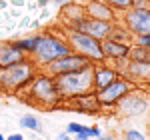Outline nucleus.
I'll return each instance as SVG.
<instances>
[{
	"label": "nucleus",
	"instance_id": "b1692460",
	"mask_svg": "<svg viewBox=\"0 0 150 140\" xmlns=\"http://www.w3.org/2000/svg\"><path fill=\"white\" fill-rule=\"evenodd\" d=\"M6 140H24V136H22V134H10Z\"/></svg>",
	"mask_w": 150,
	"mask_h": 140
},
{
	"label": "nucleus",
	"instance_id": "ddd939ff",
	"mask_svg": "<svg viewBox=\"0 0 150 140\" xmlns=\"http://www.w3.org/2000/svg\"><path fill=\"white\" fill-rule=\"evenodd\" d=\"M146 100L144 98H140V96H124L122 100H120V108H122V112H126L130 116H138L142 114L144 110H146Z\"/></svg>",
	"mask_w": 150,
	"mask_h": 140
},
{
	"label": "nucleus",
	"instance_id": "9d476101",
	"mask_svg": "<svg viewBox=\"0 0 150 140\" xmlns=\"http://www.w3.org/2000/svg\"><path fill=\"white\" fill-rule=\"evenodd\" d=\"M24 60V52H20L14 42H0V68H6Z\"/></svg>",
	"mask_w": 150,
	"mask_h": 140
},
{
	"label": "nucleus",
	"instance_id": "7c9ffc66",
	"mask_svg": "<svg viewBox=\"0 0 150 140\" xmlns=\"http://www.w3.org/2000/svg\"><path fill=\"white\" fill-rule=\"evenodd\" d=\"M0 8H6V2L4 0H0Z\"/></svg>",
	"mask_w": 150,
	"mask_h": 140
},
{
	"label": "nucleus",
	"instance_id": "6e6552de",
	"mask_svg": "<svg viewBox=\"0 0 150 140\" xmlns=\"http://www.w3.org/2000/svg\"><path fill=\"white\" fill-rule=\"evenodd\" d=\"M128 92H130V84H128L126 80L116 78L110 86H106L104 90H98L96 98H98V102L102 106H114L116 102H120Z\"/></svg>",
	"mask_w": 150,
	"mask_h": 140
},
{
	"label": "nucleus",
	"instance_id": "473e14b6",
	"mask_svg": "<svg viewBox=\"0 0 150 140\" xmlns=\"http://www.w3.org/2000/svg\"><path fill=\"white\" fill-rule=\"evenodd\" d=\"M148 56H150V48H148Z\"/></svg>",
	"mask_w": 150,
	"mask_h": 140
},
{
	"label": "nucleus",
	"instance_id": "a878e982",
	"mask_svg": "<svg viewBox=\"0 0 150 140\" xmlns=\"http://www.w3.org/2000/svg\"><path fill=\"white\" fill-rule=\"evenodd\" d=\"M76 140H88V136H86V134H82V132H80V134H76Z\"/></svg>",
	"mask_w": 150,
	"mask_h": 140
},
{
	"label": "nucleus",
	"instance_id": "dca6fc26",
	"mask_svg": "<svg viewBox=\"0 0 150 140\" xmlns=\"http://www.w3.org/2000/svg\"><path fill=\"white\" fill-rule=\"evenodd\" d=\"M38 40H40V36H30V38L18 40V42H14V44H16V48H18L20 52H34L36 46H38Z\"/></svg>",
	"mask_w": 150,
	"mask_h": 140
},
{
	"label": "nucleus",
	"instance_id": "7ed1b4c3",
	"mask_svg": "<svg viewBox=\"0 0 150 140\" xmlns=\"http://www.w3.org/2000/svg\"><path fill=\"white\" fill-rule=\"evenodd\" d=\"M34 54H36V58H38L40 64H50V62H54L58 58L68 56L70 48L66 42L58 40L56 36H40Z\"/></svg>",
	"mask_w": 150,
	"mask_h": 140
},
{
	"label": "nucleus",
	"instance_id": "f3484780",
	"mask_svg": "<svg viewBox=\"0 0 150 140\" xmlns=\"http://www.w3.org/2000/svg\"><path fill=\"white\" fill-rule=\"evenodd\" d=\"M20 126L22 128H28V130H34V132H40V122L34 114H24L20 118Z\"/></svg>",
	"mask_w": 150,
	"mask_h": 140
},
{
	"label": "nucleus",
	"instance_id": "2eb2a0df",
	"mask_svg": "<svg viewBox=\"0 0 150 140\" xmlns=\"http://www.w3.org/2000/svg\"><path fill=\"white\" fill-rule=\"evenodd\" d=\"M102 52L104 56H110V58H126L130 54V48L126 44L116 42V40H106L102 44Z\"/></svg>",
	"mask_w": 150,
	"mask_h": 140
},
{
	"label": "nucleus",
	"instance_id": "20e7f679",
	"mask_svg": "<svg viewBox=\"0 0 150 140\" xmlns=\"http://www.w3.org/2000/svg\"><path fill=\"white\" fill-rule=\"evenodd\" d=\"M32 82H34V84H32L30 96L34 98L36 102H40V104H44V106H54L58 100L62 98L52 76H38V78H34Z\"/></svg>",
	"mask_w": 150,
	"mask_h": 140
},
{
	"label": "nucleus",
	"instance_id": "f8f14e48",
	"mask_svg": "<svg viewBox=\"0 0 150 140\" xmlns=\"http://www.w3.org/2000/svg\"><path fill=\"white\" fill-rule=\"evenodd\" d=\"M116 78H118V76H116V72L112 68H104V66H100V68L94 70V74H92V88H96V90H104V88L110 86Z\"/></svg>",
	"mask_w": 150,
	"mask_h": 140
},
{
	"label": "nucleus",
	"instance_id": "5701e85b",
	"mask_svg": "<svg viewBox=\"0 0 150 140\" xmlns=\"http://www.w3.org/2000/svg\"><path fill=\"white\" fill-rule=\"evenodd\" d=\"M138 42H140V46L144 48H150V36H138Z\"/></svg>",
	"mask_w": 150,
	"mask_h": 140
},
{
	"label": "nucleus",
	"instance_id": "1a4fd4ad",
	"mask_svg": "<svg viewBox=\"0 0 150 140\" xmlns=\"http://www.w3.org/2000/svg\"><path fill=\"white\" fill-rule=\"evenodd\" d=\"M126 22L132 32L138 36H150V10L146 8H134L126 14Z\"/></svg>",
	"mask_w": 150,
	"mask_h": 140
},
{
	"label": "nucleus",
	"instance_id": "393cba45",
	"mask_svg": "<svg viewBox=\"0 0 150 140\" xmlns=\"http://www.w3.org/2000/svg\"><path fill=\"white\" fill-rule=\"evenodd\" d=\"M58 140H70V136L66 132H60V134H58Z\"/></svg>",
	"mask_w": 150,
	"mask_h": 140
},
{
	"label": "nucleus",
	"instance_id": "4be33fe9",
	"mask_svg": "<svg viewBox=\"0 0 150 140\" xmlns=\"http://www.w3.org/2000/svg\"><path fill=\"white\" fill-rule=\"evenodd\" d=\"M66 132H70V134H80L82 132V124H78V122H70L68 126H66Z\"/></svg>",
	"mask_w": 150,
	"mask_h": 140
},
{
	"label": "nucleus",
	"instance_id": "39448f33",
	"mask_svg": "<svg viewBox=\"0 0 150 140\" xmlns=\"http://www.w3.org/2000/svg\"><path fill=\"white\" fill-rule=\"evenodd\" d=\"M70 42H72V46L76 48L80 52V56H84V58L100 60V62L106 58L102 52L100 40H94V38H90V36H86V34H80V32H72L70 34Z\"/></svg>",
	"mask_w": 150,
	"mask_h": 140
},
{
	"label": "nucleus",
	"instance_id": "c85d7f7f",
	"mask_svg": "<svg viewBox=\"0 0 150 140\" xmlns=\"http://www.w3.org/2000/svg\"><path fill=\"white\" fill-rule=\"evenodd\" d=\"M72 0H56V4H70Z\"/></svg>",
	"mask_w": 150,
	"mask_h": 140
},
{
	"label": "nucleus",
	"instance_id": "f03ea898",
	"mask_svg": "<svg viewBox=\"0 0 150 140\" xmlns=\"http://www.w3.org/2000/svg\"><path fill=\"white\" fill-rule=\"evenodd\" d=\"M34 78H36V68L28 60H20V62L10 64L6 68H0V86L6 90H12V92L26 86Z\"/></svg>",
	"mask_w": 150,
	"mask_h": 140
},
{
	"label": "nucleus",
	"instance_id": "aec40b11",
	"mask_svg": "<svg viewBox=\"0 0 150 140\" xmlns=\"http://www.w3.org/2000/svg\"><path fill=\"white\" fill-rule=\"evenodd\" d=\"M104 4H110V6H114V8H120V10H124V8H130V6H132L130 0H104Z\"/></svg>",
	"mask_w": 150,
	"mask_h": 140
},
{
	"label": "nucleus",
	"instance_id": "6ab92c4d",
	"mask_svg": "<svg viewBox=\"0 0 150 140\" xmlns=\"http://www.w3.org/2000/svg\"><path fill=\"white\" fill-rule=\"evenodd\" d=\"M82 134H86L88 138H98V136H102V132L98 126H82Z\"/></svg>",
	"mask_w": 150,
	"mask_h": 140
},
{
	"label": "nucleus",
	"instance_id": "bb28decb",
	"mask_svg": "<svg viewBox=\"0 0 150 140\" xmlns=\"http://www.w3.org/2000/svg\"><path fill=\"white\" fill-rule=\"evenodd\" d=\"M14 6H24V0H12Z\"/></svg>",
	"mask_w": 150,
	"mask_h": 140
},
{
	"label": "nucleus",
	"instance_id": "0eeeda50",
	"mask_svg": "<svg viewBox=\"0 0 150 140\" xmlns=\"http://www.w3.org/2000/svg\"><path fill=\"white\" fill-rule=\"evenodd\" d=\"M74 32H80L94 38V40H100L104 36H108L112 32V26L110 22H102V20H92V18H76L74 20Z\"/></svg>",
	"mask_w": 150,
	"mask_h": 140
},
{
	"label": "nucleus",
	"instance_id": "cd10ccee",
	"mask_svg": "<svg viewBox=\"0 0 150 140\" xmlns=\"http://www.w3.org/2000/svg\"><path fill=\"white\" fill-rule=\"evenodd\" d=\"M132 4H144V2H148V0H130Z\"/></svg>",
	"mask_w": 150,
	"mask_h": 140
},
{
	"label": "nucleus",
	"instance_id": "a211bd4d",
	"mask_svg": "<svg viewBox=\"0 0 150 140\" xmlns=\"http://www.w3.org/2000/svg\"><path fill=\"white\" fill-rule=\"evenodd\" d=\"M132 56L138 60V62H150V56H148V50H144V48L140 46L136 50H132Z\"/></svg>",
	"mask_w": 150,
	"mask_h": 140
},
{
	"label": "nucleus",
	"instance_id": "2f4dec72",
	"mask_svg": "<svg viewBox=\"0 0 150 140\" xmlns=\"http://www.w3.org/2000/svg\"><path fill=\"white\" fill-rule=\"evenodd\" d=\"M0 140H6V136H4V134H0Z\"/></svg>",
	"mask_w": 150,
	"mask_h": 140
},
{
	"label": "nucleus",
	"instance_id": "423d86ee",
	"mask_svg": "<svg viewBox=\"0 0 150 140\" xmlns=\"http://www.w3.org/2000/svg\"><path fill=\"white\" fill-rule=\"evenodd\" d=\"M92 62L88 58H84L80 54H68L64 58H58L54 62L48 64V70L54 74V76H62V74H70V72H78V70L90 68Z\"/></svg>",
	"mask_w": 150,
	"mask_h": 140
},
{
	"label": "nucleus",
	"instance_id": "4468645a",
	"mask_svg": "<svg viewBox=\"0 0 150 140\" xmlns=\"http://www.w3.org/2000/svg\"><path fill=\"white\" fill-rule=\"evenodd\" d=\"M74 100H76V108L82 110V112H86V114H96L102 108V104L96 98V94H80Z\"/></svg>",
	"mask_w": 150,
	"mask_h": 140
},
{
	"label": "nucleus",
	"instance_id": "c756f323",
	"mask_svg": "<svg viewBox=\"0 0 150 140\" xmlns=\"http://www.w3.org/2000/svg\"><path fill=\"white\" fill-rule=\"evenodd\" d=\"M94 140H112L110 136H98V138H94Z\"/></svg>",
	"mask_w": 150,
	"mask_h": 140
},
{
	"label": "nucleus",
	"instance_id": "f257e3e1",
	"mask_svg": "<svg viewBox=\"0 0 150 140\" xmlns=\"http://www.w3.org/2000/svg\"><path fill=\"white\" fill-rule=\"evenodd\" d=\"M92 74L94 68H84L78 70V72H70V74H62V76H56L54 82H56V88L60 96H68V98H76L80 94H88V90L92 88Z\"/></svg>",
	"mask_w": 150,
	"mask_h": 140
},
{
	"label": "nucleus",
	"instance_id": "9b49d317",
	"mask_svg": "<svg viewBox=\"0 0 150 140\" xmlns=\"http://www.w3.org/2000/svg\"><path fill=\"white\" fill-rule=\"evenodd\" d=\"M86 12L90 14V18H92V20L108 22V20H112V18H114L112 8H110L108 4H104V2H98V0H90V2H88V6H86Z\"/></svg>",
	"mask_w": 150,
	"mask_h": 140
},
{
	"label": "nucleus",
	"instance_id": "412c9836",
	"mask_svg": "<svg viewBox=\"0 0 150 140\" xmlns=\"http://www.w3.org/2000/svg\"><path fill=\"white\" fill-rule=\"evenodd\" d=\"M126 140H146V136H144L142 132H138V130H128Z\"/></svg>",
	"mask_w": 150,
	"mask_h": 140
}]
</instances>
